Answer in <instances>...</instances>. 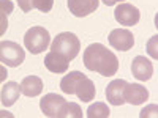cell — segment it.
I'll list each match as a JSON object with an SVG mask.
<instances>
[{
  "mask_svg": "<svg viewBox=\"0 0 158 118\" xmlns=\"http://www.w3.org/2000/svg\"><path fill=\"white\" fill-rule=\"evenodd\" d=\"M18 3L24 13H29L32 8H35V0H18Z\"/></svg>",
  "mask_w": 158,
  "mask_h": 118,
  "instance_id": "22",
  "label": "cell"
},
{
  "mask_svg": "<svg viewBox=\"0 0 158 118\" xmlns=\"http://www.w3.org/2000/svg\"><path fill=\"white\" fill-rule=\"evenodd\" d=\"M51 50L62 52L63 55L68 57V60H73L79 54V50H81V43H79V38L74 33L63 32L57 35L56 39L51 43Z\"/></svg>",
  "mask_w": 158,
  "mask_h": 118,
  "instance_id": "3",
  "label": "cell"
},
{
  "mask_svg": "<svg viewBox=\"0 0 158 118\" xmlns=\"http://www.w3.org/2000/svg\"><path fill=\"white\" fill-rule=\"evenodd\" d=\"M74 95L81 99L82 102H89V101H94L95 99V95H97V90H95V85L94 82L90 81L89 77H82L79 81L76 90H74Z\"/></svg>",
  "mask_w": 158,
  "mask_h": 118,
  "instance_id": "14",
  "label": "cell"
},
{
  "mask_svg": "<svg viewBox=\"0 0 158 118\" xmlns=\"http://www.w3.org/2000/svg\"><path fill=\"white\" fill-rule=\"evenodd\" d=\"M68 65H70L68 57L63 55L62 52H57V50H49L48 55L44 57V66L51 73H54V74H63V73H67Z\"/></svg>",
  "mask_w": 158,
  "mask_h": 118,
  "instance_id": "7",
  "label": "cell"
},
{
  "mask_svg": "<svg viewBox=\"0 0 158 118\" xmlns=\"http://www.w3.org/2000/svg\"><path fill=\"white\" fill-rule=\"evenodd\" d=\"M131 73H133V76L138 81L146 82L153 74V65L149 58L138 55L136 58H133V63H131Z\"/></svg>",
  "mask_w": 158,
  "mask_h": 118,
  "instance_id": "9",
  "label": "cell"
},
{
  "mask_svg": "<svg viewBox=\"0 0 158 118\" xmlns=\"http://www.w3.org/2000/svg\"><path fill=\"white\" fill-rule=\"evenodd\" d=\"M84 77L82 73H79V71H71L70 74H67L62 81H60V88L63 93H67V95H74V90L79 84V81Z\"/></svg>",
  "mask_w": 158,
  "mask_h": 118,
  "instance_id": "16",
  "label": "cell"
},
{
  "mask_svg": "<svg viewBox=\"0 0 158 118\" xmlns=\"http://www.w3.org/2000/svg\"><path fill=\"white\" fill-rule=\"evenodd\" d=\"M54 6V0H35V8L41 13H49Z\"/></svg>",
  "mask_w": 158,
  "mask_h": 118,
  "instance_id": "21",
  "label": "cell"
},
{
  "mask_svg": "<svg viewBox=\"0 0 158 118\" xmlns=\"http://www.w3.org/2000/svg\"><path fill=\"white\" fill-rule=\"evenodd\" d=\"M146 49H147V54H149L152 58L158 60V35H155V36L149 38Z\"/></svg>",
  "mask_w": 158,
  "mask_h": 118,
  "instance_id": "19",
  "label": "cell"
},
{
  "mask_svg": "<svg viewBox=\"0 0 158 118\" xmlns=\"http://www.w3.org/2000/svg\"><path fill=\"white\" fill-rule=\"evenodd\" d=\"M21 90H22V95L29 98H35L43 91V81L36 76H27L22 79Z\"/></svg>",
  "mask_w": 158,
  "mask_h": 118,
  "instance_id": "15",
  "label": "cell"
},
{
  "mask_svg": "<svg viewBox=\"0 0 158 118\" xmlns=\"http://www.w3.org/2000/svg\"><path fill=\"white\" fill-rule=\"evenodd\" d=\"M25 52L24 49L15 41H2L0 44V60L3 65L11 68H16L24 61Z\"/></svg>",
  "mask_w": 158,
  "mask_h": 118,
  "instance_id": "4",
  "label": "cell"
},
{
  "mask_svg": "<svg viewBox=\"0 0 158 118\" xmlns=\"http://www.w3.org/2000/svg\"><path fill=\"white\" fill-rule=\"evenodd\" d=\"M103 3L108 5V6H112L115 3H123V0H103Z\"/></svg>",
  "mask_w": 158,
  "mask_h": 118,
  "instance_id": "24",
  "label": "cell"
},
{
  "mask_svg": "<svg viewBox=\"0 0 158 118\" xmlns=\"http://www.w3.org/2000/svg\"><path fill=\"white\" fill-rule=\"evenodd\" d=\"M100 0H68V10L76 18H85L98 8Z\"/></svg>",
  "mask_w": 158,
  "mask_h": 118,
  "instance_id": "11",
  "label": "cell"
},
{
  "mask_svg": "<svg viewBox=\"0 0 158 118\" xmlns=\"http://www.w3.org/2000/svg\"><path fill=\"white\" fill-rule=\"evenodd\" d=\"M0 5H2V16H5V14L8 16L13 10L11 2H8V0H0Z\"/></svg>",
  "mask_w": 158,
  "mask_h": 118,
  "instance_id": "23",
  "label": "cell"
},
{
  "mask_svg": "<svg viewBox=\"0 0 158 118\" xmlns=\"http://www.w3.org/2000/svg\"><path fill=\"white\" fill-rule=\"evenodd\" d=\"M65 102L67 101L62 96H59L56 93H49V95L41 98V101H40V109H41V112L46 116H57L59 118V113H60L62 107L65 106Z\"/></svg>",
  "mask_w": 158,
  "mask_h": 118,
  "instance_id": "8",
  "label": "cell"
},
{
  "mask_svg": "<svg viewBox=\"0 0 158 118\" xmlns=\"http://www.w3.org/2000/svg\"><path fill=\"white\" fill-rule=\"evenodd\" d=\"M51 36L44 27H32L24 35V46L33 55H38L49 47Z\"/></svg>",
  "mask_w": 158,
  "mask_h": 118,
  "instance_id": "2",
  "label": "cell"
},
{
  "mask_svg": "<svg viewBox=\"0 0 158 118\" xmlns=\"http://www.w3.org/2000/svg\"><path fill=\"white\" fill-rule=\"evenodd\" d=\"M65 116H74V118H82V110L79 107V104L76 102H65V106L62 107L59 118H65Z\"/></svg>",
  "mask_w": 158,
  "mask_h": 118,
  "instance_id": "18",
  "label": "cell"
},
{
  "mask_svg": "<svg viewBox=\"0 0 158 118\" xmlns=\"http://www.w3.org/2000/svg\"><path fill=\"white\" fill-rule=\"evenodd\" d=\"M125 102L131 104V106H139V104L146 102L149 99V91L139 84H127L125 91H123Z\"/></svg>",
  "mask_w": 158,
  "mask_h": 118,
  "instance_id": "10",
  "label": "cell"
},
{
  "mask_svg": "<svg viewBox=\"0 0 158 118\" xmlns=\"http://www.w3.org/2000/svg\"><path fill=\"white\" fill-rule=\"evenodd\" d=\"M84 65L89 71H95L104 77L115 76L118 69V60L115 54L100 43L90 44L84 50Z\"/></svg>",
  "mask_w": 158,
  "mask_h": 118,
  "instance_id": "1",
  "label": "cell"
},
{
  "mask_svg": "<svg viewBox=\"0 0 158 118\" xmlns=\"http://www.w3.org/2000/svg\"><path fill=\"white\" fill-rule=\"evenodd\" d=\"M115 21L120 25H127V27H131V25H136L141 19V13L139 10L131 5V3H120L115 11H114Z\"/></svg>",
  "mask_w": 158,
  "mask_h": 118,
  "instance_id": "6",
  "label": "cell"
},
{
  "mask_svg": "<svg viewBox=\"0 0 158 118\" xmlns=\"http://www.w3.org/2000/svg\"><path fill=\"white\" fill-rule=\"evenodd\" d=\"M109 44L115 50L127 52L135 46V36L127 29H114L109 33Z\"/></svg>",
  "mask_w": 158,
  "mask_h": 118,
  "instance_id": "5",
  "label": "cell"
},
{
  "mask_svg": "<svg viewBox=\"0 0 158 118\" xmlns=\"http://www.w3.org/2000/svg\"><path fill=\"white\" fill-rule=\"evenodd\" d=\"M127 81L123 79H115L112 81L108 88H106V99L109 104L112 106H122L125 104V98H123V91H125V87H127Z\"/></svg>",
  "mask_w": 158,
  "mask_h": 118,
  "instance_id": "12",
  "label": "cell"
},
{
  "mask_svg": "<svg viewBox=\"0 0 158 118\" xmlns=\"http://www.w3.org/2000/svg\"><path fill=\"white\" fill-rule=\"evenodd\" d=\"M141 118H158V106L156 104H150V106H146L141 113H139Z\"/></svg>",
  "mask_w": 158,
  "mask_h": 118,
  "instance_id": "20",
  "label": "cell"
},
{
  "mask_svg": "<svg viewBox=\"0 0 158 118\" xmlns=\"http://www.w3.org/2000/svg\"><path fill=\"white\" fill-rule=\"evenodd\" d=\"M111 115L109 107L104 102H95L87 109V116L89 118H108Z\"/></svg>",
  "mask_w": 158,
  "mask_h": 118,
  "instance_id": "17",
  "label": "cell"
},
{
  "mask_svg": "<svg viewBox=\"0 0 158 118\" xmlns=\"http://www.w3.org/2000/svg\"><path fill=\"white\" fill-rule=\"evenodd\" d=\"M22 93L21 90V85L16 84V82H6L3 87H2V93H0V99H2V104L5 107H11L18 99H19V95Z\"/></svg>",
  "mask_w": 158,
  "mask_h": 118,
  "instance_id": "13",
  "label": "cell"
},
{
  "mask_svg": "<svg viewBox=\"0 0 158 118\" xmlns=\"http://www.w3.org/2000/svg\"><path fill=\"white\" fill-rule=\"evenodd\" d=\"M155 27L158 29V13H156V14H155Z\"/></svg>",
  "mask_w": 158,
  "mask_h": 118,
  "instance_id": "25",
  "label": "cell"
}]
</instances>
